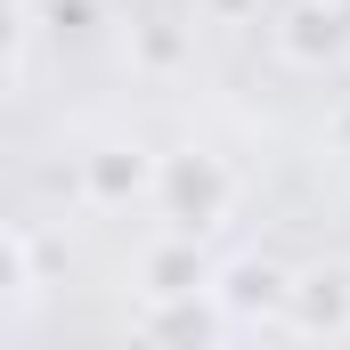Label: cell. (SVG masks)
Wrapping results in <instances>:
<instances>
[{
	"mask_svg": "<svg viewBox=\"0 0 350 350\" xmlns=\"http://www.w3.org/2000/svg\"><path fill=\"white\" fill-rule=\"evenodd\" d=\"M155 179H163V155H147L139 139H106L82 155V196L98 212H122V204H155Z\"/></svg>",
	"mask_w": 350,
	"mask_h": 350,
	"instance_id": "2",
	"label": "cell"
},
{
	"mask_svg": "<svg viewBox=\"0 0 350 350\" xmlns=\"http://www.w3.org/2000/svg\"><path fill=\"white\" fill-rule=\"evenodd\" d=\"M8 261H16V301L41 293V261H33V228H8Z\"/></svg>",
	"mask_w": 350,
	"mask_h": 350,
	"instance_id": "7",
	"label": "cell"
},
{
	"mask_svg": "<svg viewBox=\"0 0 350 350\" xmlns=\"http://www.w3.org/2000/svg\"><path fill=\"white\" fill-rule=\"evenodd\" d=\"M155 212L172 220V237H204L237 212V172L212 155V147H179L163 155V179H155Z\"/></svg>",
	"mask_w": 350,
	"mask_h": 350,
	"instance_id": "1",
	"label": "cell"
},
{
	"mask_svg": "<svg viewBox=\"0 0 350 350\" xmlns=\"http://www.w3.org/2000/svg\"><path fill=\"white\" fill-rule=\"evenodd\" d=\"M293 334L310 342H342L350 334V269L342 261H318V269H293V301H285Z\"/></svg>",
	"mask_w": 350,
	"mask_h": 350,
	"instance_id": "3",
	"label": "cell"
},
{
	"mask_svg": "<svg viewBox=\"0 0 350 350\" xmlns=\"http://www.w3.org/2000/svg\"><path fill=\"white\" fill-rule=\"evenodd\" d=\"M139 293L147 301H196V293H212V269L196 261V237H155L139 253Z\"/></svg>",
	"mask_w": 350,
	"mask_h": 350,
	"instance_id": "5",
	"label": "cell"
},
{
	"mask_svg": "<svg viewBox=\"0 0 350 350\" xmlns=\"http://www.w3.org/2000/svg\"><path fill=\"white\" fill-rule=\"evenodd\" d=\"M212 301H220L228 318H285V301H293V269L245 253V261H228L220 277H212Z\"/></svg>",
	"mask_w": 350,
	"mask_h": 350,
	"instance_id": "4",
	"label": "cell"
},
{
	"mask_svg": "<svg viewBox=\"0 0 350 350\" xmlns=\"http://www.w3.org/2000/svg\"><path fill=\"white\" fill-rule=\"evenodd\" d=\"M220 318H228V310H220L212 293H196V301H139V326H147L155 350H204Z\"/></svg>",
	"mask_w": 350,
	"mask_h": 350,
	"instance_id": "6",
	"label": "cell"
},
{
	"mask_svg": "<svg viewBox=\"0 0 350 350\" xmlns=\"http://www.w3.org/2000/svg\"><path fill=\"white\" fill-rule=\"evenodd\" d=\"M334 155H342V163H350V106H342V114H334Z\"/></svg>",
	"mask_w": 350,
	"mask_h": 350,
	"instance_id": "8",
	"label": "cell"
}]
</instances>
